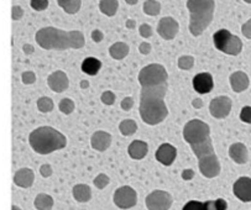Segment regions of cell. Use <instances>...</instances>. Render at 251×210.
I'll use <instances>...</instances> for the list:
<instances>
[{
	"mask_svg": "<svg viewBox=\"0 0 251 210\" xmlns=\"http://www.w3.org/2000/svg\"><path fill=\"white\" fill-rule=\"evenodd\" d=\"M166 93H167V84L141 87L139 113L145 124L155 126L161 124L167 117L169 109L165 103Z\"/></svg>",
	"mask_w": 251,
	"mask_h": 210,
	"instance_id": "obj_1",
	"label": "cell"
},
{
	"mask_svg": "<svg viewBox=\"0 0 251 210\" xmlns=\"http://www.w3.org/2000/svg\"><path fill=\"white\" fill-rule=\"evenodd\" d=\"M37 45L41 48L57 49V51H66L70 48H82L86 45L84 35L78 30L72 31H65V30L57 29L53 26L42 27L36 32L35 36Z\"/></svg>",
	"mask_w": 251,
	"mask_h": 210,
	"instance_id": "obj_2",
	"label": "cell"
},
{
	"mask_svg": "<svg viewBox=\"0 0 251 210\" xmlns=\"http://www.w3.org/2000/svg\"><path fill=\"white\" fill-rule=\"evenodd\" d=\"M183 139L191 146L197 159L214 153V146L210 138V127L202 120H189L183 127Z\"/></svg>",
	"mask_w": 251,
	"mask_h": 210,
	"instance_id": "obj_3",
	"label": "cell"
},
{
	"mask_svg": "<svg viewBox=\"0 0 251 210\" xmlns=\"http://www.w3.org/2000/svg\"><path fill=\"white\" fill-rule=\"evenodd\" d=\"M29 143L32 150L39 155H50L54 151L65 148L67 145V139L53 127L41 126L30 134Z\"/></svg>",
	"mask_w": 251,
	"mask_h": 210,
	"instance_id": "obj_4",
	"label": "cell"
},
{
	"mask_svg": "<svg viewBox=\"0 0 251 210\" xmlns=\"http://www.w3.org/2000/svg\"><path fill=\"white\" fill-rule=\"evenodd\" d=\"M189 11L188 29L193 36H201L209 27L214 18V0H187Z\"/></svg>",
	"mask_w": 251,
	"mask_h": 210,
	"instance_id": "obj_5",
	"label": "cell"
},
{
	"mask_svg": "<svg viewBox=\"0 0 251 210\" xmlns=\"http://www.w3.org/2000/svg\"><path fill=\"white\" fill-rule=\"evenodd\" d=\"M213 42L218 51L229 56H238L243 49V42L229 30L220 29L213 35Z\"/></svg>",
	"mask_w": 251,
	"mask_h": 210,
	"instance_id": "obj_6",
	"label": "cell"
},
{
	"mask_svg": "<svg viewBox=\"0 0 251 210\" xmlns=\"http://www.w3.org/2000/svg\"><path fill=\"white\" fill-rule=\"evenodd\" d=\"M167 79H169V73L162 65H158V63H151V65L145 66L137 77V81L141 87L167 84Z\"/></svg>",
	"mask_w": 251,
	"mask_h": 210,
	"instance_id": "obj_7",
	"label": "cell"
},
{
	"mask_svg": "<svg viewBox=\"0 0 251 210\" xmlns=\"http://www.w3.org/2000/svg\"><path fill=\"white\" fill-rule=\"evenodd\" d=\"M174 198L166 190L156 189L146 197L145 204L149 210H170Z\"/></svg>",
	"mask_w": 251,
	"mask_h": 210,
	"instance_id": "obj_8",
	"label": "cell"
},
{
	"mask_svg": "<svg viewBox=\"0 0 251 210\" xmlns=\"http://www.w3.org/2000/svg\"><path fill=\"white\" fill-rule=\"evenodd\" d=\"M113 200L120 209H131L137 203V193L130 186H123L115 190Z\"/></svg>",
	"mask_w": 251,
	"mask_h": 210,
	"instance_id": "obj_9",
	"label": "cell"
},
{
	"mask_svg": "<svg viewBox=\"0 0 251 210\" xmlns=\"http://www.w3.org/2000/svg\"><path fill=\"white\" fill-rule=\"evenodd\" d=\"M198 167L200 171L205 178H215L220 174L222 171V166H220L219 159L218 156L214 153H209L205 155L201 159H198Z\"/></svg>",
	"mask_w": 251,
	"mask_h": 210,
	"instance_id": "obj_10",
	"label": "cell"
},
{
	"mask_svg": "<svg viewBox=\"0 0 251 210\" xmlns=\"http://www.w3.org/2000/svg\"><path fill=\"white\" fill-rule=\"evenodd\" d=\"M231 99L226 95H220L213 99L209 104L210 115L215 119H224L230 114Z\"/></svg>",
	"mask_w": 251,
	"mask_h": 210,
	"instance_id": "obj_11",
	"label": "cell"
},
{
	"mask_svg": "<svg viewBox=\"0 0 251 210\" xmlns=\"http://www.w3.org/2000/svg\"><path fill=\"white\" fill-rule=\"evenodd\" d=\"M179 31V23L176 19L171 16H165L158 21L157 25V34L162 37L163 40H174Z\"/></svg>",
	"mask_w": 251,
	"mask_h": 210,
	"instance_id": "obj_12",
	"label": "cell"
},
{
	"mask_svg": "<svg viewBox=\"0 0 251 210\" xmlns=\"http://www.w3.org/2000/svg\"><path fill=\"white\" fill-rule=\"evenodd\" d=\"M47 84H49L50 89L54 93H62V92L67 91V88L70 87V81H68L67 74L63 70H56L49 75Z\"/></svg>",
	"mask_w": 251,
	"mask_h": 210,
	"instance_id": "obj_13",
	"label": "cell"
},
{
	"mask_svg": "<svg viewBox=\"0 0 251 210\" xmlns=\"http://www.w3.org/2000/svg\"><path fill=\"white\" fill-rule=\"evenodd\" d=\"M233 192L239 200L244 203L251 202V178L240 177L234 183Z\"/></svg>",
	"mask_w": 251,
	"mask_h": 210,
	"instance_id": "obj_14",
	"label": "cell"
},
{
	"mask_svg": "<svg viewBox=\"0 0 251 210\" xmlns=\"http://www.w3.org/2000/svg\"><path fill=\"white\" fill-rule=\"evenodd\" d=\"M177 156V150L175 146H172L171 143H162L160 145V147L157 148L155 153V157L161 164L163 166H171L175 162Z\"/></svg>",
	"mask_w": 251,
	"mask_h": 210,
	"instance_id": "obj_15",
	"label": "cell"
},
{
	"mask_svg": "<svg viewBox=\"0 0 251 210\" xmlns=\"http://www.w3.org/2000/svg\"><path fill=\"white\" fill-rule=\"evenodd\" d=\"M193 88L194 91L200 94H208L214 88V81L210 73H200L194 75L193 78Z\"/></svg>",
	"mask_w": 251,
	"mask_h": 210,
	"instance_id": "obj_16",
	"label": "cell"
},
{
	"mask_svg": "<svg viewBox=\"0 0 251 210\" xmlns=\"http://www.w3.org/2000/svg\"><path fill=\"white\" fill-rule=\"evenodd\" d=\"M91 145L92 147L99 152H104L108 150L111 145V135L106 131H96L91 138Z\"/></svg>",
	"mask_w": 251,
	"mask_h": 210,
	"instance_id": "obj_17",
	"label": "cell"
},
{
	"mask_svg": "<svg viewBox=\"0 0 251 210\" xmlns=\"http://www.w3.org/2000/svg\"><path fill=\"white\" fill-rule=\"evenodd\" d=\"M35 182V173L31 168H20L14 174V183L20 188H30Z\"/></svg>",
	"mask_w": 251,
	"mask_h": 210,
	"instance_id": "obj_18",
	"label": "cell"
},
{
	"mask_svg": "<svg viewBox=\"0 0 251 210\" xmlns=\"http://www.w3.org/2000/svg\"><path fill=\"white\" fill-rule=\"evenodd\" d=\"M230 81L231 89H233L235 93H241V92H245L246 89L250 86V79H249V75L246 74L245 72H241V70H238V72H234L233 74L229 78Z\"/></svg>",
	"mask_w": 251,
	"mask_h": 210,
	"instance_id": "obj_19",
	"label": "cell"
},
{
	"mask_svg": "<svg viewBox=\"0 0 251 210\" xmlns=\"http://www.w3.org/2000/svg\"><path fill=\"white\" fill-rule=\"evenodd\" d=\"M229 156L235 163L245 164L249 160L248 148L244 143L235 142L229 147Z\"/></svg>",
	"mask_w": 251,
	"mask_h": 210,
	"instance_id": "obj_20",
	"label": "cell"
},
{
	"mask_svg": "<svg viewBox=\"0 0 251 210\" xmlns=\"http://www.w3.org/2000/svg\"><path fill=\"white\" fill-rule=\"evenodd\" d=\"M149 152V145L145 141L135 140L127 147V153L132 160H143Z\"/></svg>",
	"mask_w": 251,
	"mask_h": 210,
	"instance_id": "obj_21",
	"label": "cell"
},
{
	"mask_svg": "<svg viewBox=\"0 0 251 210\" xmlns=\"http://www.w3.org/2000/svg\"><path fill=\"white\" fill-rule=\"evenodd\" d=\"M129 45L125 42H115L109 47V55L111 58H114L117 61H122L129 55Z\"/></svg>",
	"mask_w": 251,
	"mask_h": 210,
	"instance_id": "obj_22",
	"label": "cell"
},
{
	"mask_svg": "<svg viewBox=\"0 0 251 210\" xmlns=\"http://www.w3.org/2000/svg\"><path fill=\"white\" fill-rule=\"evenodd\" d=\"M72 194L78 203H87L92 199V189L87 185H75L72 189Z\"/></svg>",
	"mask_w": 251,
	"mask_h": 210,
	"instance_id": "obj_23",
	"label": "cell"
},
{
	"mask_svg": "<svg viewBox=\"0 0 251 210\" xmlns=\"http://www.w3.org/2000/svg\"><path fill=\"white\" fill-rule=\"evenodd\" d=\"M182 210H218V208L215 200H207V202L189 200L188 203L184 204Z\"/></svg>",
	"mask_w": 251,
	"mask_h": 210,
	"instance_id": "obj_24",
	"label": "cell"
},
{
	"mask_svg": "<svg viewBox=\"0 0 251 210\" xmlns=\"http://www.w3.org/2000/svg\"><path fill=\"white\" fill-rule=\"evenodd\" d=\"M101 68V62L96 57H87L82 62V70L88 75H96Z\"/></svg>",
	"mask_w": 251,
	"mask_h": 210,
	"instance_id": "obj_25",
	"label": "cell"
},
{
	"mask_svg": "<svg viewBox=\"0 0 251 210\" xmlns=\"http://www.w3.org/2000/svg\"><path fill=\"white\" fill-rule=\"evenodd\" d=\"M53 198L46 193H40L35 198L34 205L37 210H51L53 208Z\"/></svg>",
	"mask_w": 251,
	"mask_h": 210,
	"instance_id": "obj_26",
	"label": "cell"
},
{
	"mask_svg": "<svg viewBox=\"0 0 251 210\" xmlns=\"http://www.w3.org/2000/svg\"><path fill=\"white\" fill-rule=\"evenodd\" d=\"M119 9L118 0H100L99 1V10L106 16H114Z\"/></svg>",
	"mask_w": 251,
	"mask_h": 210,
	"instance_id": "obj_27",
	"label": "cell"
},
{
	"mask_svg": "<svg viewBox=\"0 0 251 210\" xmlns=\"http://www.w3.org/2000/svg\"><path fill=\"white\" fill-rule=\"evenodd\" d=\"M60 8H62L70 15L77 14L82 6V0H57Z\"/></svg>",
	"mask_w": 251,
	"mask_h": 210,
	"instance_id": "obj_28",
	"label": "cell"
},
{
	"mask_svg": "<svg viewBox=\"0 0 251 210\" xmlns=\"http://www.w3.org/2000/svg\"><path fill=\"white\" fill-rule=\"evenodd\" d=\"M119 130H120V133H122L124 136L134 135L137 130L136 121L132 119L123 120V121L119 124Z\"/></svg>",
	"mask_w": 251,
	"mask_h": 210,
	"instance_id": "obj_29",
	"label": "cell"
},
{
	"mask_svg": "<svg viewBox=\"0 0 251 210\" xmlns=\"http://www.w3.org/2000/svg\"><path fill=\"white\" fill-rule=\"evenodd\" d=\"M143 10L146 15L156 16L161 13V4L157 0H146L143 5Z\"/></svg>",
	"mask_w": 251,
	"mask_h": 210,
	"instance_id": "obj_30",
	"label": "cell"
},
{
	"mask_svg": "<svg viewBox=\"0 0 251 210\" xmlns=\"http://www.w3.org/2000/svg\"><path fill=\"white\" fill-rule=\"evenodd\" d=\"M54 104L52 101L51 98L49 96H41V98L37 100V109L41 113H50L53 110Z\"/></svg>",
	"mask_w": 251,
	"mask_h": 210,
	"instance_id": "obj_31",
	"label": "cell"
},
{
	"mask_svg": "<svg viewBox=\"0 0 251 210\" xmlns=\"http://www.w3.org/2000/svg\"><path fill=\"white\" fill-rule=\"evenodd\" d=\"M75 104L72 99L70 98H63L62 100L58 104V109L61 110V113H63L65 115H70L75 112Z\"/></svg>",
	"mask_w": 251,
	"mask_h": 210,
	"instance_id": "obj_32",
	"label": "cell"
},
{
	"mask_svg": "<svg viewBox=\"0 0 251 210\" xmlns=\"http://www.w3.org/2000/svg\"><path fill=\"white\" fill-rule=\"evenodd\" d=\"M194 57L193 56H189V55H184L181 56L177 61V66H178L179 70H189L193 68L194 66Z\"/></svg>",
	"mask_w": 251,
	"mask_h": 210,
	"instance_id": "obj_33",
	"label": "cell"
},
{
	"mask_svg": "<svg viewBox=\"0 0 251 210\" xmlns=\"http://www.w3.org/2000/svg\"><path fill=\"white\" fill-rule=\"evenodd\" d=\"M109 182H110V178L106 174L100 173L94 178L93 183L96 186V188H98V189H104L109 185Z\"/></svg>",
	"mask_w": 251,
	"mask_h": 210,
	"instance_id": "obj_34",
	"label": "cell"
},
{
	"mask_svg": "<svg viewBox=\"0 0 251 210\" xmlns=\"http://www.w3.org/2000/svg\"><path fill=\"white\" fill-rule=\"evenodd\" d=\"M30 5L34 10L44 11L49 8V0H30Z\"/></svg>",
	"mask_w": 251,
	"mask_h": 210,
	"instance_id": "obj_35",
	"label": "cell"
},
{
	"mask_svg": "<svg viewBox=\"0 0 251 210\" xmlns=\"http://www.w3.org/2000/svg\"><path fill=\"white\" fill-rule=\"evenodd\" d=\"M21 81H23L24 84H27V86L34 84L36 82V74L32 70H26L21 74Z\"/></svg>",
	"mask_w": 251,
	"mask_h": 210,
	"instance_id": "obj_36",
	"label": "cell"
},
{
	"mask_svg": "<svg viewBox=\"0 0 251 210\" xmlns=\"http://www.w3.org/2000/svg\"><path fill=\"white\" fill-rule=\"evenodd\" d=\"M115 99H117V96L111 91H105L100 96L101 103L105 104V105H113L115 103Z\"/></svg>",
	"mask_w": 251,
	"mask_h": 210,
	"instance_id": "obj_37",
	"label": "cell"
},
{
	"mask_svg": "<svg viewBox=\"0 0 251 210\" xmlns=\"http://www.w3.org/2000/svg\"><path fill=\"white\" fill-rule=\"evenodd\" d=\"M139 34H140V36L144 37V39H149V37L152 36L153 34L152 27H151L149 23H143V25H140V27H139Z\"/></svg>",
	"mask_w": 251,
	"mask_h": 210,
	"instance_id": "obj_38",
	"label": "cell"
},
{
	"mask_svg": "<svg viewBox=\"0 0 251 210\" xmlns=\"http://www.w3.org/2000/svg\"><path fill=\"white\" fill-rule=\"evenodd\" d=\"M240 120L246 124H251V107H244L240 112Z\"/></svg>",
	"mask_w": 251,
	"mask_h": 210,
	"instance_id": "obj_39",
	"label": "cell"
},
{
	"mask_svg": "<svg viewBox=\"0 0 251 210\" xmlns=\"http://www.w3.org/2000/svg\"><path fill=\"white\" fill-rule=\"evenodd\" d=\"M120 107H122V109L125 110V112H130V110L132 109V107H134V99H132L131 96H125L122 100Z\"/></svg>",
	"mask_w": 251,
	"mask_h": 210,
	"instance_id": "obj_40",
	"label": "cell"
},
{
	"mask_svg": "<svg viewBox=\"0 0 251 210\" xmlns=\"http://www.w3.org/2000/svg\"><path fill=\"white\" fill-rule=\"evenodd\" d=\"M24 16V10L21 6L19 5H14L13 9H11V18H13V20H20L21 18Z\"/></svg>",
	"mask_w": 251,
	"mask_h": 210,
	"instance_id": "obj_41",
	"label": "cell"
},
{
	"mask_svg": "<svg viewBox=\"0 0 251 210\" xmlns=\"http://www.w3.org/2000/svg\"><path fill=\"white\" fill-rule=\"evenodd\" d=\"M52 172H53V171H52L51 164L45 163V164H42L41 167H40V174H41L44 178H49V177H51Z\"/></svg>",
	"mask_w": 251,
	"mask_h": 210,
	"instance_id": "obj_42",
	"label": "cell"
},
{
	"mask_svg": "<svg viewBox=\"0 0 251 210\" xmlns=\"http://www.w3.org/2000/svg\"><path fill=\"white\" fill-rule=\"evenodd\" d=\"M241 32H243V35L246 37V39L251 40V19L246 21V23L241 26Z\"/></svg>",
	"mask_w": 251,
	"mask_h": 210,
	"instance_id": "obj_43",
	"label": "cell"
},
{
	"mask_svg": "<svg viewBox=\"0 0 251 210\" xmlns=\"http://www.w3.org/2000/svg\"><path fill=\"white\" fill-rule=\"evenodd\" d=\"M151 49H152V47H151V45L149 44V42H143V44H140V46H139V51H140L141 55H149L151 52Z\"/></svg>",
	"mask_w": 251,
	"mask_h": 210,
	"instance_id": "obj_44",
	"label": "cell"
},
{
	"mask_svg": "<svg viewBox=\"0 0 251 210\" xmlns=\"http://www.w3.org/2000/svg\"><path fill=\"white\" fill-rule=\"evenodd\" d=\"M103 39H104V34L100 31V30H93V31H92V40H93L94 42L99 44V42L103 41Z\"/></svg>",
	"mask_w": 251,
	"mask_h": 210,
	"instance_id": "obj_45",
	"label": "cell"
},
{
	"mask_svg": "<svg viewBox=\"0 0 251 210\" xmlns=\"http://www.w3.org/2000/svg\"><path fill=\"white\" fill-rule=\"evenodd\" d=\"M194 177V171L193 169H184L183 172H182V178L184 179V181H191V179H193Z\"/></svg>",
	"mask_w": 251,
	"mask_h": 210,
	"instance_id": "obj_46",
	"label": "cell"
},
{
	"mask_svg": "<svg viewBox=\"0 0 251 210\" xmlns=\"http://www.w3.org/2000/svg\"><path fill=\"white\" fill-rule=\"evenodd\" d=\"M215 202H217L218 210H226V209H228V203H226L224 199H222V198L217 199Z\"/></svg>",
	"mask_w": 251,
	"mask_h": 210,
	"instance_id": "obj_47",
	"label": "cell"
},
{
	"mask_svg": "<svg viewBox=\"0 0 251 210\" xmlns=\"http://www.w3.org/2000/svg\"><path fill=\"white\" fill-rule=\"evenodd\" d=\"M23 51H24V53H25V55H32V53H34V51H35V47L32 46V45H30V44H25L23 46Z\"/></svg>",
	"mask_w": 251,
	"mask_h": 210,
	"instance_id": "obj_48",
	"label": "cell"
},
{
	"mask_svg": "<svg viewBox=\"0 0 251 210\" xmlns=\"http://www.w3.org/2000/svg\"><path fill=\"white\" fill-rule=\"evenodd\" d=\"M192 105H193V108H196V109H201V108L203 107V100L200 98L194 99V100L192 101Z\"/></svg>",
	"mask_w": 251,
	"mask_h": 210,
	"instance_id": "obj_49",
	"label": "cell"
},
{
	"mask_svg": "<svg viewBox=\"0 0 251 210\" xmlns=\"http://www.w3.org/2000/svg\"><path fill=\"white\" fill-rule=\"evenodd\" d=\"M126 27H127V29H134V27H135V21L131 20V19H130V20H127L126 21Z\"/></svg>",
	"mask_w": 251,
	"mask_h": 210,
	"instance_id": "obj_50",
	"label": "cell"
},
{
	"mask_svg": "<svg viewBox=\"0 0 251 210\" xmlns=\"http://www.w3.org/2000/svg\"><path fill=\"white\" fill-rule=\"evenodd\" d=\"M89 87V82L88 81H80V88L86 89Z\"/></svg>",
	"mask_w": 251,
	"mask_h": 210,
	"instance_id": "obj_51",
	"label": "cell"
},
{
	"mask_svg": "<svg viewBox=\"0 0 251 210\" xmlns=\"http://www.w3.org/2000/svg\"><path fill=\"white\" fill-rule=\"evenodd\" d=\"M126 1V4H129V5H136L137 3H139V0H125Z\"/></svg>",
	"mask_w": 251,
	"mask_h": 210,
	"instance_id": "obj_52",
	"label": "cell"
},
{
	"mask_svg": "<svg viewBox=\"0 0 251 210\" xmlns=\"http://www.w3.org/2000/svg\"><path fill=\"white\" fill-rule=\"evenodd\" d=\"M11 210H21V209L18 207V205H13V207H11Z\"/></svg>",
	"mask_w": 251,
	"mask_h": 210,
	"instance_id": "obj_53",
	"label": "cell"
},
{
	"mask_svg": "<svg viewBox=\"0 0 251 210\" xmlns=\"http://www.w3.org/2000/svg\"><path fill=\"white\" fill-rule=\"evenodd\" d=\"M244 1H245V3H248V4H251V0H244Z\"/></svg>",
	"mask_w": 251,
	"mask_h": 210,
	"instance_id": "obj_54",
	"label": "cell"
}]
</instances>
